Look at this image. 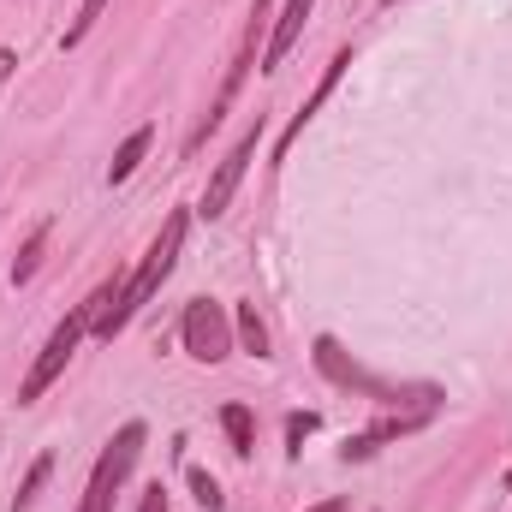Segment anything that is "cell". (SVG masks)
Returning a JSON list of instances; mask_svg holds the SVG:
<instances>
[{"label":"cell","instance_id":"obj_1","mask_svg":"<svg viewBox=\"0 0 512 512\" xmlns=\"http://www.w3.org/2000/svg\"><path fill=\"white\" fill-rule=\"evenodd\" d=\"M185 227H191V215L179 209V215H167V227H161V239L149 245V256L137 262V274H126V292H120V304L96 322V334L102 340H114V334H126V322L161 292V280L173 274V262H179V245H185Z\"/></svg>","mask_w":512,"mask_h":512},{"label":"cell","instance_id":"obj_2","mask_svg":"<svg viewBox=\"0 0 512 512\" xmlns=\"http://www.w3.org/2000/svg\"><path fill=\"white\" fill-rule=\"evenodd\" d=\"M316 370H322L334 387H352V393L376 399V405H387V411H399L405 399H417V405H441V393H435V387H399V382L370 376L358 358H346V346H340L334 334H322V340H316Z\"/></svg>","mask_w":512,"mask_h":512},{"label":"cell","instance_id":"obj_3","mask_svg":"<svg viewBox=\"0 0 512 512\" xmlns=\"http://www.w3.org/2000/svg\"><path fill=\"white\" fill-rule=\"evenodd\" d=\"M143 441H149V429L131 417L126 429L102 447V459H96V471H90V483H84L78 512H114V495L126 489V477H131V465H137V453H143Z\"/></svg>","mask_w":512,"mask_h":512},{"label":"cell","instance_id":"obj_4","mask_svg":"<svg viewBox=\"0 0 512 512\" xmlns=\"http://www.w3.org/2000/svg\"><path fill=\"white\" fill-rule=\"evenodd\" d=\"M268 18H274V0H256L251 24H245V42H239V54H233V66H227V78H221V90H215V102H209V114L197 120V131H191V143L185 149H197L209 131L221 126V114L233 108V96H239V84H245V72H251L256 60H262V42H268Z\"/></svg>","mask_w":512,"mask_h":512},{"label":"cell","instance_id":"obj_5","mask_svg":"<svg viewBox=\"0 0 512 512\" xmlns=\"http://www.w3.org/2000/svg\"><path fill=\"white\" fill-rule=\"evenodd\" d=\"M179 340H185V352L197 364H221L233 352V322H227V310L215 298H191L185 304V322H179Z\"/></svg>","mask_w":512,"mask_h":512},{"label":"cell","instance_id":"obj_6","mask_svg":"<svg viewBox=\"0 0 512 512\" xmlns=\"http://www.w3.org/2000/svg\"><path fill=\"white\" fill-rule=\"evenodd\" d=\"M256 143H262V120H256V126L227 149V161L209 173V191H203V203H197V215H203V221H221V215L233 209V197H239V185H245V173H251Z\"/></svg>","mask_w":512,"mask_h":512},{"label":"cell","instance_id":"obj_7","mask_svg":"<svg viewBox=\"0 0 512 512\" xmlns=\"http://www.w3.org/2000/svg\"><path fill=\"white\" fill-rule=\"evenodd\" d=\"M429 417H435L429 405H417V411H387V417H376V423H370L364 435H352V441H346V459H370V453H376L382 441H399V435H411V429H423Z\"/></svg>","mask_w":512,"mask_h":512},{"label":"cell","instance_id":"obj_8","mask_svg":"<svg viewBox=\"0 0 512 512\" xmlns=\"http://www.w3.org/2000/svg\"><path fill=\"white\" fill-rule=\"evenodd\" d=\"M310 6H316V0H286V6H280V18L268 24V42H262V72H280V60L292 54V42H298Z\"/></svg>","mask_w":512,"mask_h":512},{"label":"cell","instance_id":"obj_9","mask_svg":"<svg viewBox=\"0 0 512 512\" xmlns=\"http://www.w3.org/2000/svg\"><path fill=\"white\" fill-rule=\"evenodd\" d=\"M346 66H352V48H340V54H334V60H328V72H322V84H316V90H310V96H304V108H298V114H292V120H286V131H280V143H274V155H286V149H292V143H298V131L310 126V114H316V108H322V102H328V96H334V84H340V72H346Z\"/></svg>","mask_w":512,"mask_h":512},{"label":"cell","instance_id":"obj_10","mask_svg":"<svg viewBox=\"0 0 512 512\" xmlns=\"http://www.w3.org/2000/svg\"><path fill=\"white\" fill-rule=\"evenodd\" d=\"M149 143H155V126H137L126 143L114 149V161H108V179H114V185H126L131 173H137V161L149 155Z\"/></svg>","mask_w":512,"mask_h":512},{"label":"cell","instance_id":"obj_11","mask_svg":"<svg viewBox=\"0 0 512 512\" xmlns=\"http://www.w3.org/2000/svg\"><path fill=\"white\" fill-rule=\"evenodd\" d=\"M221 429H227L233 453H239V459H251V447H256V417H251V405H227V411H221Z\"/></svg>","mask_w":512,"mask_h":512},{"label":"cell","instance_id":"obj_12","mask_svg":"<svg viewBox=\"0 0 512 512\" xmlns=\"http://www.w3.org/2000/svg\"><path fill=\"white\" fill-rule=\"evenodd\" d=\"M233 334H239V346H245L251 358H268V328H262L256 304H239V310H233Z\"/></svg>","mask_w":512,"mask_h":512},{"label":"cell","instance_id":"obj_13","mask_svg":"<svg viewBox=\"0 0 512 512\" xmlns=\"http://www.w3.org/2000/svg\"><path fill=\"white\" fill-rule=\"evenodd\" d=\"M54 477V453H42L30 471H24V483H18V495H12V512H30L36 507V495H42V483Z\"/></svg>","mask_w":512,"mask_h":512},{"label":"cell","instance_id":"obj_14","mask_svg":"<svg viewBox=\"0 0 512 512\" xmlns=\"http://www.w3.org/2000/svg\"><path fill=\"white\" fill-rule=\"evenodd\" d=\"M42 251H48V221H42V227H30L24 251H18V262H12V286H24V280L42 268Z\"/></svg>","mask_w":512,"mask_h":512},{"label":"cell","instance_id":"obj_15","mask_svg":"<svg viewBox=\"0 0 512 512\" xmlns=\"http://www.w3.org/2000/svg\"><path fill=\"white\" fill-rule=\"evenodd\" d=\"M102 12H108V0H84V6H78V18L66 24V48H78V42L102 24Z\"/></svg>","mask_w":512,"mask_h":512},{"label":"cell","instance_id":"obj_16","mask_svg":"<svg viewBox=\"0 0 512 512\" xmlns=\"http://www.w3.org/2000/svg\"><path fill=\"white\" fill-rule=\"evenodd\" d=\"M191 495H197V507H209V512H221V507H227L221 483H215L209 471H197V465H191Z\"/></svg>","mask_w":512,"mask_h":512},{"label":"cell","instance_id":"obj_17","mask_svg":"<svg viewBox=\"0 0 512 512\" xmlns=\"http://www.w3.org/2000/svg\"><path fill=\"white\" fill-rule=\"evenodd\" d=\"M310 429H316V417H310V411H292V417H286V453H298Z\"/></svg>","mask_w":512,"mask_h":512},{"label":"cell","instance_id":"obj_18","mask_svg":"<svg viewBox=\"0 0 512 512\" xmlns=\"http://www.w3.org/2000/svg\"><path fill=\"white\" fill-rule=\"evenodd\" d=\"M137 512H167V489H161V483H149V489H143V507Z\"/></svg>","mask_w":512,"mask_h":512},{"label":"cell","instance_id":"obj_19","mask_svg":"<svg viewBox=\"0 0 512 512\" xmlns=\"http://www.w3.org/2000/svg\"><path fill=\"white\" fill-rule=\"evenodd\" d=\"M12 66H18V60H12V48H0V78H12Z\"/></svg>","mask_w":512,"mask_h":512},{"label":"cell","instance_id":"obj_20","mask_svg":"<svg viewBox=\"0 0 512 512\" xmlns=\"http://www.w3.org/2000/svg\"><path fill=\"white\" fill-rule=\"evenodd\" d=\"M310 512H346V501H322V507H310Z\"/></svg>","mask_w":512,"mask_h":512},{"label":"cell","instance_id":"obj_21","mask_svg":"<svg viewBox=\"0 0 512 512\" xmlns=\"http://www.w3.org/2000/svg\"><path fill=\"white\" fill-rule=\"evenodd\" d=\"M507 489H512V471H507Z\"/></svg>","mask_w":512,"mask_h":512},{"label":"cell","instance_id":"obj_22","mask_svg":"<svg viewBox=\"0 0 512 512\" xmlns=\"http://www.w3.org/2000/svg\"><path fill=\"white\" fill-rule=\"evenodd\" d=\"M387 6H399V0H387Z\"/></svg>","mask_w":512,"mask_h":512}]
</instances>
